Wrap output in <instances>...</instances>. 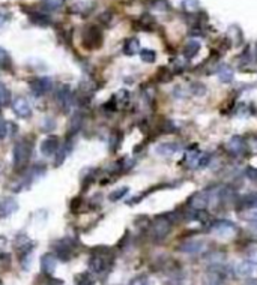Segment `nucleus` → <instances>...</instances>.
<instances>
[{"instance_id":"f257e3e1","label":"nucleus","mask_w":257,"mask_h":285,"mask_svg":"<svg viewBox=\"0 0 257 285\" xmlns=\"http://www.w3.org/2000/svg\"><path fill=\"white\" fill-rule=\"evenodd\" d=\"M32 156V146L27 140L17 141L12 149V167L15 171H23Z\"/></svg>"},{"instance_id":"f03ea898","label":"nucleus","mask_w":257,"mask_h":285,"mask_svg":"<svg viewBox=\"0 0 257 285\" xmlns=\"http://www.w3.org/2000/svg\"><path fill=\"white\" fill-rule=\"evenodd\" d=\"M172 231V219L166 216H156L149 225V237L155 243L162 242Z\"/></svg>"},{"instance_id":"7ed1b4c3","label":"nucleus","mask_w":257,"mask_h":285,"mask_svg":"<svg viewBox=\"0 0 257 285\" xmlns=\"http://www.w3.org/2000/svg\"><path fill=\"white\" fill-rule=\"evenodd\" d=\"M81 44L87 50H97L103 45V32L98 26L89 24L81 32Z\"/></svg>"},{"instance_id":"20e7f679","label":"nucleus","mask_w":257,"mask_h":285,"mask_svg":"<svg viewBox=\"0 0 257 285\" xmlns=\"http://www.w3.org/2000/svg\"><path fill=\"white\" fill-rule=\"evenodd\" d=\"M56 99H57V104L60 105L63 113H69L74 107V101H76V98L71 92V87L66 84H62L59 87V90L56 93Z\"/></svg>"},{"instance_id":"39448f33","label":"nucleus","mask_w":257,"mask_h":285,"mask_svg":"<svg viewBox=\"0 0 257 285\" xmlns=\"http://www.w3.org/2000/svg\"><path fill=\"white\" fill-rule=\"evenodd\" d=\"M30 89H32V93L35 96H44L47 95L49 92H52L53 89V81L52 78L49 77H38L35 80L30 81Z\"/></svg>"},{"instance_id":"423d86ee","label":"nucleus","mask_w":257,"mask_h":285,"mask_svg":"<svg viewBox=\"0 0 257 285\" xmlns=\"http://www.w3.org/2000/svg\"><path fill=\"white\" fill-rule=\"evenodd\" d=\"M12 110H14L15 116L20 119H29L32 116V107L26 98H21V96L12 99Z\"/></svg>"},{"instance_id":"0eeeda50","label":"nucleus","mask_w":257,"mask_h":285,"mask_svg":"<svg viewBox=\"0 0 257 285\" xmlns=\"http://www.w3.org/2000/svg\"><path fill=\"white\" fill-rule=\"evenodd\" d=\"M59 147H60V140H59V137H56V135H49V137H45V138L42 140V143H41V153L44 156H47V158H50V156H54L57 153Z\"/></svg>"},{"instance_id":"6e6552de","label":"nucleus","mask_w":257,"mask_h":285,"mask_svg":"<svg viewBox=\"0 0 257 285\" xmlns=\"http://www.w3.org/2000/svg\"><path fill=\"white\" fill-rule=\"evenodd\" d=\"M110 264H111V261L104 254H94L89 260V269L94 273H104L110 267Z\"/></svg>"},{"instance_id":"1a4fd4ad","label":"nucleus","mask_w":257,"mask_h":285,"mask_svg":"<svg viewBox=\"0 0 257 285\" xmlns=\"http://www.w3.org/2000/svg\"><path fill=\"white\" fill-rule=\"evenodd\" d=\"M236 272L239 276H244V278H250L253 275H256L257 272V263L253 260H244L241 261L238 266H236Z\"/></svg>"},{"instance_id":"9d476101","label":"nucleus","mask_w":257,"mask_h":285,"mask_svg":"<svg viewBox=\"0 0 257 285\" xmlns=\"http://www.w3.org/2000/svg\"><path fill=\"white\" fill-rule=\"evenodd\" d=\"M212 231L221 236V237H227V236H231L236 231V227H235V224H231L230 221L221 219V221H217L212 225Z\"/></svg>"},{"instance_id":"9b49d317","label":"nucleus","mask_w":257,"mask_h":285,"mask_svg":"<svg viewBox=\"0 0 257 285\" xmlns=\"http://www.w3.org/2000/svg\"><path fill=\"white\" fill-rule=\"evenodd\" d=\"M17 210H18V201L15 198L8 197L0 201V218H8Z\"/></svg>"},{"instance_id":"f8f14e48","label":"nucleus","mask_w":257,"mask_h":285,"mask_svg":"<svg viewBox=\"0 0 257 285\" xmlns=\"http://www.w3.org/2000/svg\"><path fill=\"white\" fill-rule=\"evenodd\" d=\"M73 248H74V242L71 239H63L56 245V252L57 257L62 260H68L73 255Z\"/></svg>"},{"instance_id":"ddd939ff","label":"nucleus","mask_w":257,"mask_h":285,"mask_svg":"<svg viewBox=\"0 0 257 285\" xmlns=\"http://www.w3.org/2000/svg\"><path fill=\"white\" fill-rule=\"evenodd\" d=\"M245 147H247V141L241 135H233L227 143V150L231 155H241L245 150Z\"/></svg>"},{"instance_id":"4468645a","label":"nucleus","mask_w":257,"mask_h":285,"mask_svg":"<svg viewBox=\"0 0 257 285\" xmlns=\"http://www.w3.org/2000/svg\"><path fill=\"white\" fill-rule=\"evenodd\" d=\"M180 149H182V144L178 141H166L156 146V153L162 156H172L178 153Z\"/></svg>"},{"instance_id":"2eb2a0df","label":"nucleus","mask_w":257,"mask_h":285,"mask_svg":"<svg viewBox=\"0 0 257 285\" xmlns=\"http://www.w3.org/2000/svg\"><path fill=\"white\" fill-rule=\"evenodd\" d=\"M15 248L20 251L21 255H25V254L32 252V249L35 248V243H33V240H30L27 237L26 234H18L17 239H15Z\"/></svg>"},{"instance_id":"dca6fc26","label":"nucleus","mask_w":257,"mask_h":285,"mask_svg":"<svg viewBox=\"0 0 257 285\" xmlns=\"http://www.w3.org/2000/svg\"><path fill=\"white\" fill-rule=\"evenodd\" d=\"M224 272L221 269H211L205 276V285H221L224 282Z\"/></svg>"},{"instance_id":"f3484780","label":"nucleus","mask_w":257,"mask_h":285,"mask_svg":"<svg viewBox=\"0 0 257 285\" xmlns=\"http://www.w3.org/2000/svg\"><path fill=\"white\" fill-rule=\"evenodd\" d=\"M57 267V257L54 254H44L41 258V269L45 275H53Z\"/></svg>"},{"instance_id":"a211bd4d","label":"nucleus","mask_w":257,"mask_h":285,"mask_svg":"<svg viewBox=\"0 0 257 285\" xmlns=\"http://www.w3.org/2000/svg\"><path fill=\"white\" fill-rule=\"evenodd\" d=\"M29 20L32 24L39 27H47L53 23L52 17L49 14H41V12H30L29 14Z\"/></svg>"},{"instance_id":"6ab92c4d","label":"nucleus","mask_w":257,"mask_h":285,"mask_svg":"<svg viewBox=\"0 0 257 285\" xmlns=\"http://www.w3.org/2000/svg\"><path fill=\"white\" fill-rule=\"evenodd\" d=\"M71 149H73V146H71V141H69V135H68V140H66V143H65V144H60V147H59V150H57V153H56L54 167H60V165H62V164L65 162V159H66V156L69 155Z\"/></svg>"},{"instance_id":"aec40b11","label":"nucleus","mask_w":257,"mask_h":285,"mask_svg":"<svg viewBox=\"0 0 257 285\" xmlns=\"http://www.w3.org/2000/svg\"><path fill=\"white\" fill-rule=\"evenodd\" d=\"M182 252L186 254H197L203 249V243L200 240H190V242H183L179 248Z\"/></svg>"},{"instance_id":"412c9836","label":"nucleus","mask_w":257,"mask_h":285,"mask_svg":"<svg viewBox=\"0 0 257 285\" xmlns=\"http://www.w3.org/2000/svg\"><path fill=\"white\" fill-rule=\"evenodd\" d=\"M124 53L127 56H134V54L140 53V41L137 38H128L124 42Z\"/></svg>"},{"instance_id":"4be33fe9","label":"nucleus","mask_w":257,"mask_h":285,"mask_svg":"<svg viewBox=\"0 0 257 285\" xmlns=\"http://www.w3.org/2000/svg\"><path fill=\"white\" fill-rule=\"evenodd\" d=\"M199 51H200V42H197V41H191L183 47L185 59H194L199 54Z\"/></svg>"},{"instance_id":"5701e85b","label":"nucleus","mask_w":257,"mask_h":285,"mask_svg":"<svg viewBox=\"0 0 257 285\" xmlns=\"http://www.w3.org/2000/svg\"><path fill=\"white\" fill-rule=\"evenodd\" d=\"M217 74H218L220 81H223V83H230L231 80H233V69H231L229 65H224V63H223V65L218 68Z\"/></svg>"},{"instance_id":"b1692460","label":"nucleus","mask_w":257,"mask_h":285,"mask_svg":"<svg viewBox=\"0 0 257 285\" xmlns=\"http://www.w3.org/2000/svg\"><path fill=\"white\" fill-rule=\"evenodd\" d=\"M76 284L77 285H94L95 284V278L92 273L89 272H84V273H80L76 276Z\"/></svg>"},{"instance_id":"393cba45","label":"nucleus","mask_w":257,"mask_h":285,"mask_svg":"<svg viewBox=\"0 0 257 285\" xmlns=\"http://www.w3.org/2000/svg\"><path fill=\"white\" fill-rule=\"evenodd\" d=\"M41 3L49 11H59L65 6V0H41Z\"/></svg>"},{"instance_id":"a878e982","label":"nucleus","mask_w":257,"mask_h":285,"mask_svg":"<svg viewBox=\"0 0 257 285\" xmlns=\"http://www.w3.org/2000/svg\"><path fill=\"white\" fill-rule=\"evenodd\" d=\"M9 102H11V92L3 83H0V107H6Z\"/></svg>"},{"instance_id":"bb28decb","label":"nucleus","mask_w":257,"mask_h":285,"mask_svg":"<svg viewBox=\"0 0 257 285\" xmlns=\"http://www.w3.org/2000/svg\"><path fill=\"white\" fill-rule=\"evenodd\" d=\"M128 191H129L128 186H122V188H119V189L113 191V192L108 195V200H110V201H119L121 198H124V197L128 194Z\"/></svg>"},{"instance_id":"cd10ccee","label":"nucleus","mask_w":257,"mask_h":285,"mask_svg":"<svg viewBox=\"0 0 257 285\" xmlns=\"http://www.w3.org/2000/svg\"><path fill=\"white\" fill-rule=\"evenodd\" d=\"M11 68V56L3 47H0V69H9Z\"/></svg>"},{"instance_id":"c85d7f7f","label":"nucleus","mask_w":257,"mask_h":285,"mask_svg":"<svg viewBox=\"0 0 257 285\" xmlns=\"http://www.w3.org/2000/svg\"><path fill=\"white\" fill-rule=\"evenodd\" d=\"M173 75H175V72L170 71V69H167V68H159V69H158V81H161V83H169V81H172V80H173Z\"/></svg>"},{"instance_id":"c756f323","label":"nucleus","mask_w":257,"mask_h":285,"mask_svg":"<svg viewBox=\"0 0 257 285\" xmlns=\"http://www.w3.org/2000/svg\"><path fill=\"white\" fill-rule=\"evenodd\" d=\"M140 59L146 63H154L156 60V53L154 50H149V48H143V50H140Z\"/></svg>"},{"instance_id":"7c9ffc66","label":"nucleus","mask_w":257,"mask_h":285,"mask_svg":"<svg viewBox=\"0 0 257 285\" xmlns=\"http://www.w3.org/2000/svg\"><path fill=\"white\" fill-rule=\"evenodd\" d=\"M191 93L196 96H203L206 93V86L202 83H193L191 84Z\"/></svg>"},{"instance_id":"2f4dec72","label":"nucleus","mask_w":257,"mask_h":285,"mask_svg":"<svg viewBox=\"0 0 257 285\" xmlns=\"http://www.w3.org/2000/svg\"><path fill=\"white\" fill-rule=\"evenodd\" d=\"M80 126H81V116H80V114H74V116H73V119H71L69 135H71V134H74V132H77V131L80 129Z\"/></svg>"},{"instance_id":"473e14b6","label":"nucleus","mask_w":257,"mask_h":285,"mask_svg":"<svg viewBox=\"0 0 257 285\" xmlns=\"http://www.w3.org/2000/svg\"><path fill=\"white\" fill-rule=\"evenodd\" d=\"M199 8V0H183V9L186 12H194Z\"/></svg>"},{"instance_id":"72a5a7b5","label":"nucleus","mask_w":257,"mask_h":285,"mask_svg":"<svg viewBox=\"0 0 257 285\" xmlns=\"http://www.w3.org/2000/svg\"><path fill=\"white\" fill-rule=\"evenodd\" d=\"M11 20V12L6 11L5 8H0V27H3Z\"/></svg>"},{"instance_id":"f704fd0d","label":"nucleus","mask_w":257,"mask_h":285,"mask_svg":"<svg viewBox=\"0 0 257 285\" xmlns=\"http://www.w3.org/2000/svg\"><path fill=\"white\" fill-rule=\"evenodd\" d=\"M159 128H161L162 132H166V134H170V132H173V131L176 129V126H175V123L172 120H164Z\"/></svg>"},{"instance_id":"c9c22d12","label":"nucleus","mask_w":257,"mask_h":285,"mask_svg":"<svg viewBox=\"0 0 257 285\" xmlns=\"http://www.w3.org/2000/svg\"><path fill=\"white\" fill-rule=\"evenodd\" d=\"M54 128H56V122H54V119H53V117H47V119H44V123H42V131H45V132H52Z\"/></svg>"},{"instance_id":"e433bc0d","label":"nucleus","mask_w":257,"mask_h":285,"mask_svg":"<svg viewBox=\"0 0 257 285\" xmlns=\"http://www.w3.org/2000/svg\"><path fill=\"white\" fill-rule=\"evenodd\" d=\"M121 132H114L113 135H111V141H110V144H111V150L114 152L118 147H119V144H121Z\"/></svg>"},{"instance_id":"4c0bfd02","label":"nucleus","mask_w":257,"mask_h":285,"mask_svg":"<svg viewBox=\"0 0 257 285\" xmlns=\"http://www.w3.org/2000/svg\"><path fill=\"white\" fill-rule=\"evenodd\" d=\"M8 134H9V123L5 122L3 119H0V140L6 138Z\"/></svg>"},{"instance_id":"58836bf2","label":"nucleus","mask_w":257,"mask_h":285,"mask_svg":"<svg viewBox=\"0 0 257 285\" xmlns=\"http://www.w3.org/2000/svg\"><path fill=\"white\" fill-rule=\"evenodd\" d=\"M129 285H151V282H149V279L146 276H138V278L132 279L129 282Z\"/></svg>"},{"instance_id":"ea45409f","label":"nucleus","mask_w":257,"mask_h":285,"mask_svg":"<svg viewBox=\"0 0 257 285\" xmlns=\"http://www.w3.org/2000/svg\"><path fill=\"white\" fill-rule=\"evenodd\" d=\"M245 174H247L248 179L257 180V168H254V167H248V168L245 170Z\"/></svg>"},{"instance_id":"a19ab883","label":"nucleus","mask_w":257,"mask_h":285,"mask_svg":"<svg viewBox=\"0 0 257 285\" xmlns=\"http://www.w3.org/2000/svg\"><path fill=\"white\" fill-rule=\"evenodd\" d=\"M3 260L6 261V260H9V257H8L6 254H3V252H2V254H0V261H3Z\"/></svg>"},{"instance_id":"79ce46f5","label":"nucleus","mask_w":257,"mask_h":285,"mask_svg":"<svg viewBox=\"0 0 257 285\" xmlns=\"http://www.w3.org/2000/svg\"><path fill=\"white\" fill-rule=\"evenodd\" d=\"M245 285H257V278L256 279H250V281H248V282H247Z\"/></svg>"},{"instance_id":"37998d69","label":"nucleus","mask_w":257,"mask_h":285,"mask_svg":"<svg viewBox=\"0 0 257 285\" xmlns=\"http://www.w3.org/2000/svg\"><path fill=\"white\" fill-rule=\"evenodd\" d=\"M254 57H256V60H257V44H256V54H254Z\"/></svg>"}]
</instances>
